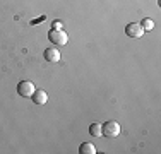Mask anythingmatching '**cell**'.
<instances>
[{"mask_svg": "<svg viewBox=\"0 0 161 154\" xmlns=\"http://www.w3.org/2000/svg\"><path fill=\"white\" fill-rule=\"evenodd\" d=\"M62 28H64L62 21H53V24H52V29H62Z\"/></svg>", "mask_w": 161, "mask_h": 154, "instance_id": "10", "label": "cell"}, {"mask_svg": "<svg viewBox=\"0 0 161 154\" xmlns=\"http://www.w3.org/2000/svg\"><path fill=\"white\" fill-rule=\"evenodd\" d=\"M139 24L142 26V29H144V31H151V29H154V21H153V19H149V17L142 19V21H141Z\"/></svg>", "mask_w": 161, "mask_h": 154, "instance_id": "9", "label": "cell"}, {"mask_svg": "<svg viewBox=\"0 0 161 154\" xmlns=\"http://www.w3.org/2000/svg\"><path fill=\"white\" fill-rule=\"evenodd\" d=\"M125 34H127L129 38L137 40V38H141L144 34V29H142V26H141L139 22H130V24L125 26Z\"/></svg>", "mask_w": 161, "mask_h": 154, "instance_id": "4", "label": "cell"}, {"mask_svg": "<svg viewBox=\"0 0 161 154\" xmlns=\"http://www.w3.org/2000/svg\"><path fill=\"white\" fill-rule=\"evenodd\" d=\"M79 152L80 154H96V147L91 142H82L79 146Z\"/></svg>", "mask_w": 161, "mask_h": 154, "instance_id": "7", "label": "cell"}, {"mask_svg": "<svg viewBox=\"0 0 161 154\" xmlns=\"http://www.w3.org/2000/svg\"><path fill=\"white\" fill-rule=\"evenodd\" d=\"M120 123L115 122V120H110L106 123H101V134L105 137H118L120 135Z\"/></svg>", "mask_w": 161, "mask_h": 154, "instance_id": "1", "label": "cell"}, {"mask_svg": "<svg viewBox=\"0 0 161 154\" xmlns=\"http://www.w3.org/2000/svg\"><path fill=\"white\" fill-rule=\"evenodd\" d=\"M31 99H33L34 105L41 106V105H45V103L48 101V94H47V91H43V89H36V91L33 92Z\"/></svg>", "mask_w": 161, "mask_h": 154, "instance_id": "5", "label": "cell"}, {"mask_svg": "<svg viewBox=\"0 0 161 154\" xmlns=\"http://www.w3.org/2000/svg\"><path fill=\"white\" fill-rule=\"evenodd\" d=\"M43 58L47 62H50V63H55V62L60 60V53H58V50H55V48H47L43 52Z\"/></svg>", "mask_w": 161, "mask_h": 154, "instance_id": "6", "label": "cell"}, {"mask_svg": "<svg viewBox=\"0 0 161 154\" xmlns=\"http://www.w3.org/2000/svg\"><path fill=\"white\" fill-rule=\"evenodd\" d=\"M48 40L52 41L53 45L64 46V45H67L69 36H67V33H65L64 29H52V31L48 33Z\"/></svg>", "mask_w": 161, "mask_h": 154, "instance_id": "2", "label": "cell"}, {"mask_svg": "<svg viewBox=\"0 0 161 154\" xmlns=\"http://www.w3.org/2000/svg\"><path fill=\"white\" fill-rule=\"evenodd\" d=\"M89 134L93 137H101L103 135V134H101V123H98V122L91 123V125H89Z\"/></svg>", "mask_w": 161, "mask_h": 154, "instance_id": "8", "label": "cell"}, {"mask_svg": "<svg viewBox=\"0 0 161 154\" xmlns=\"http://www.w3.org/2000/svg\"><path fill=\"white\" fill-rule=\"evenodd\" d=\"M34 91L36 89H34V84L31 80H21L17 84V94L22 96V98H31Z\"/></svg>", "mask_w": 161, "mask_h": 154, "instance_id": "3", "label": "cell"}]
</instances>
